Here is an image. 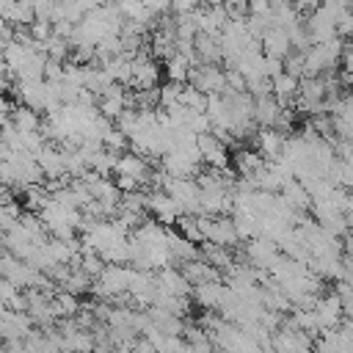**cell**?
I'll return each mask as SVG.
<instances>
[{"instance_id":"1","label":"cell","mask_w":353,"mask_h":353,"mask_svg":"<svg viewBox=\"0 0 353 353\" xmlns=\"http://www.w3.org/2000/svg\"><path fill=\"white\" fill-rule=\"evenodd\" d=\"M342 50H345V39H339V36L320 41V44H312L303 52V77H320V74L336 72Z\"/></svg>"},{"instance_id":"2","label":"cell","mask_w":353,"mask_h":353,"mask_svg":"<svg viewBox=\"0 0 353 353\" xmlns=\"http://www.w3.org/2000/svg\"><path fill=\"white\" fill-rule=\"evenodd\" d=\"M127 281H130V268L127 265H105L102 273L97 279H91V295L110 303L113 298L127 292Z\"/></svg>"},{"instance_id":"3","label":"cell","mask_w":353,"mask_h":353,"mask_svg":"<svg viewBox=\"0 0 353 353\" xmlns=\"http://www.w3.org/2000/svg\"><path fill=\"white\" fill-rule=\"evenodd\" d=\"M160 80V66L143 47L130 58V88H157Z\"/></svg>"},{"instance_id":"4","label":"cell","mask_w":353,"mask_h":353,"mask_svg":"<svg viewBox=\"0 0 353 353\" xmlns=\"http://www.w3.org/2000/svg\"><path fill=\"white\" fill-rule=\"evenodd\" d=\"M188 83L193 88H199L201 94H223L226 91L221 63H193L188 72Z\"/></svg>"},{"instance_id":"5","label":"cell","mask_w":353,"mask_h":353,"mask_svg":"<svg viewBox=\"0 0 353 353\" xmlns=\"http://www.w3.org/2000/svg\"><path fill=\"white\" fill-rule=\"evenodd\" d=\"M279 254H281V251H279V245H276L273 240H268V237H251V240H245L240 259H243L245 265L256 268V270H268V268L279 259Z\"/></svg>"},{"instance_id":"6","label":"cell","mask_w":353,"mask_h":353,"mask_svg":"<svg viewBox=\"0 0 353 353\" xmlns=\"http://www.w3.org/2000/svg\"><path fill=\"white\" fill-rule=\"evenodd\" d=\"M229 295H232V290L223 284V279L201 281V284H196V287L190 290L193 303H196L199 309H204V312H218V309L226 303Z\"/></svg>"},{"instance_id":"7","label":"cell","mask_w":353,"mask_h":353,"mask_svg":"<svg viewBox=\"0 0 353 353\" xmlns=\"http://www.w3.org/2000/svg\"><path fill=\"white\" fill-rule=\"evenodd\" d=\"M146 212H152V218L163 226H174L176 218L185 215L179 201L171 199L165 190H146Z\"/></svg>"},{"instance_id":"8","label":"cell","mask_w":353,"mask_h":353,"mask_svg":"<svg viewBox=\"0 0 353 353\" xmlns=\"http://www.w3.org/2000/svg\"><path fill=\"white\" fill-rule=\"evenodd\" d=\"M196 149L201 154V165L210 168H226L229 165V146L218 141L212 132H199L196 135Z\"/></svg>"},{"instance_id":"9","label":"cell","mask_w":353,"mask_h":353,"mask_svg":"<svg viewBox=\"0 0 353 353\" xmlns=\"http://www.w3.org/2000/svg\"><path fill=\"white\" fill-rule=\"evenodd\" d=\"M149 174H152V165L146 157L135 154V152H121L119 160H116V168H113V176H132L138 179V185L146 190L149 188Z\"/></svg>"},{"instance_id":"10","label":"cell","mask_w":353,"mask_h":353,"mask_svg":"<svg viewBox=\"0 0 353 353\" xmlns=\"http://www.w3.org/2000/svg\"><path fill=\"white\" fill-rule=\"evenodd\" d=\"M33 331V323L28 317V312H14L6 309L0 317V342H11V339H25Z\"/></svg>"},{"instance_id":"11","label":"cell","mask_w":353,"mask_h":353,"mask_svg":"<svg viewBox=\"0 0 353 353\" xmlns=\"http://www.w3.org/2000/svg\"><path fill=\"white\" fill-rule=\"evenodd\" d=\"M259 50H262V55H270V58H281V61H284V58L292 52V44H290L287 30L279 28V25H270V28L259 36Z\"/></svg>"},{"instance_id":"12","label":"cell","mask_w":353,"mask_h":353,"mask_svg":"<svg viewBox=\"0 0 353 353\" xmlns=\"http://www.w3.org/2000/svg\"><path fill=\"white\" fill-rule=\"evenodd\" d=\"M154 281H157V292H165V295H185V298H190V281L179 273V268H174V265H165V268H160L157 273H154Z\"/></svg>"},{"instance_id":"13","label":"cell","mask_w":353,"mask_h":353,"mask_svg":"<svg viewBox=\"0 0 353 353\" xmlns=\"http://www.w3.org/2000/svg\"><path fill=\"white\" fill-rule=\"evenodd\" d=\"M284 132L276 130V127H256L251 143L256 146V152L265 157V160H276L281 154V146H284Z\"/></svg>"},{"instance_id":"14","label":"cell","mask_w":353,"mask_h":353,"mask_svg":"<svg viewBox=\"0 0 353 353\" xmlns=\"http://www.w3.org/2000/svg\"><path fill=\"white\" fill-rule=\"evenodd\" d=\"M33 157H36V163H39L44 179H63V176H66V171H63V154H61V149H58L55 143L47 141ZM66 179H69V176H66Z\"/></svg>"},{"instance_id":"15","label":"cell","mask_w":353,"mask_h":353,"mask_svg":"<svg viewBox=\"0 0 353 353\" xmlns=\"http://www.w3.org/2000/svg\"><path fill=\"white\" fill-rule=\"evenodd\" d=\"M199 256H201L207 265H212L218 273L229 270V268L237 262V256H234V251H232L229 245H218V243H210V240H201Z\"/></svg>"},{"instance_id":"16","label":"cell","mask_w":353,"mask_h":353,"mask_svg":"<svg viewBox=\"0 0 353 353\" xmlns=\"http://www.w3.org/2000/svg\"><path fill=\"white\" fill-rule=\"evenodd\" d=\"M229 163H232V168H234L237 176H243V179H254L256 171L265 165V157H262L256 149H237L234 157H229Z\"/></svg>"},{"instance_id":"17","label":"cell","mask_w":353,"mask_h":353,"mask_svg":"<svg viewBox=\"0 0 353 353\" xmlns=\"http://www.w3.org/2000/svg\"><path fill=\"white\" fill-rule=\"evenodd\" d=\"M254 124L256 127H276L279 116H281V105L273 99V94H262L254 97Z\"/></svg>"},{"instance_id":"18","label":"cell","mask_w":353,"mask_h":353,"mask_svg":"<svg viewBox=\"0 0 353 353\" xmlns=\"http://www.w3.org/2000/svg\"><path fill=\"white\" fill-rule=\"evenodd\" d=\"M279 199H281L290 210H295V212H309V204H312L309 193L303 190V185H301L295 176L287 179V182L279 188Z\"/></svg>"},{"instance_id":"19","label":"cell","mask_w":353,"mask_h":353,"mask_svg":"<svg viewBox=\"0 0 353 353\" xmlns=\"http://www.w3.org/2000/svg\"><path fill=\"white\" fill-rule=\"evenodd\" d=\"M165 248H168V254H171V262H174V265H179V262H188V259H196V256H199V243H190L188 237H182V234L171 232V226H168V234H165Z\"/></svg>"},{"instance_id":"20","label":"cell","mask_w":353,"mask_h":353,"mask_svg":"<svg viewBox=\"0 0 353 353\" xmlns=\"http://www.w3.org/2000/svg\"><path fill=\"white\" fill-rule=\"evenodd\" d=\"M179 273L190 281V287H196V284H201V281H212V279H221V273L212 268V265H207L201 256H196V259H188V262H179Z\"/></svg>"},{"instance_id":"21","label":"cell","mask_w":353,"mask_h":353,"mask_svg":"<svg viewBox=\"0 0 353 353\" xmlns=\"http://www.w3.org/2000/svg\"><path fill=\"white\" fill-rule=\"evenodd\" d=\"M270 94H273V99H276L281 108H290L292 99H295V94H298V77H292V74H287V72L276 74V77L270 80Z\"/></svg>"},{"instance_id":"22","label":"cell","mask_w":353,"mask_h":353,"mask_svg":"<svg viewBox=\"0 0 353 353\" xmlns=\"http://www.w3.org/2000/svg\"><path fill=\"white\" fill-rule=\"evenodd\" d=\"M193 50H196L199 63H221V44H218V36L196 33V36H193Z\"/></svg>"},{"instance_id":"23","label":"cell","mask_w":353,"mask_h":353,"mask_svg":"<svg viewBox=\"0 0 353 353\" xmlns=\"http://www.w3.org/2000/svg\"><path fill=\"white\" fill-rule=\"evenodd\" d=\"M8 121L19 130V132H39V124H41V116L25 105H11V113H8Z\"/></svg>"},{"instance_id":"24","label":"cell","mask_w":353,"mask_h":353,"mask_svg":"<svg viewBox=\"0 0 353 353\" xmlns=\"http://www.w3.org/2000/svg\"><path fill=\"white\" fill-rule=\"evenodd\" d=\"M50 309H52V314H55L58 320H61V317H74L77 309H80V298L72 295V292H66V290H55V292L50 295Z\"/></svg>"},{"instance_id":"25","label":"cell","mask_w":353,"mask_h":353,"mask_svg":"<svg viewBox=\"0 0 353 353\" xmlns=\"http://www.w3.org/2000/svg\"><path fill=\"white\" fill-rule=\"evenodd\" d=\"M325 179L334 185V188H350V182H353V168H350V160H339V157H334L331 160V165L325 168Z\"/></svg>"},{"instance_id":"26","label":"cell","mask_w":353,"mask_h":353,"mask_svg":"<svg viewBox=\"0 0 353 353\" xmlns=\"http://www.w3.org/2000/svg\"><path fill=\"white\" fill-rule=\"evenodd\" d=\"M58 290H66V292H72V295H88L91 292V279L80 270V268H69V273H66V279L58 284Z\"/></svg>"},{"instance_id":"27","label":"cell","mask_w":353,"mask_h":353,"mask_svg":"<svg viewBox=\"0 0 353 353\" xmlns=\"http://www.w3.org/2000/svg\"><path fill=\"white\" fill-rule=\"evenodd\" d=\"M190 61L185 58V55H179V52H174L171 58H165V77L171 80V83H188V72H190Z\"/></svg>"},{"instance_id":"28","label":"cell","mask_w":353,"mask_h":353,"mask_svg":"<svg viewBox=\"0 0 353 353\" xmlns=\"http://www.w3.org/2000/svg\"><path fill=\"white\" fill-rule=\"evenodd\" d=\"M19 215H22V207H19L17 199L3 201V204H0V232H3V234L11 232V229L19 223Z\"/></svg>"},{"instance_id":"29","label":"cell","mask_w":353,"mask_h":353,"mask_svg":"<svg viewBox=\"0 0 353 353\" xmlns=\"http://www.w3.org/2000/svg\"><path fill=\"white\" fill-rule=\"evenodd\" d=\"M182 108H188V110H204V102H207V94H201L199 88H193L190 83H185L182 85V91H179V99H176Z\"/></svg>"},{"instance_id":"30","label":"cell","mask_w":353,"mask_h":353,"mask_svg":"<svg viewBox=\"0 0 353 353\" xmlns=\"http://www.w3.org/2000/svg\"><path fill=\"white\" fill-rule=\"evenodd\" d=\"M182 85H185V83H171V80H168L165 85H160V88H157V108H168V105H176Z\"/></svg>"},{"instance_id":"31","label":"cell","mask_w":353,"mask_h":353,"mask_svg":"<svg viewBox=\"0 0 353 353\" xmlns=\"http://www.w3.org/2000/svg\"><path fill=\"white\" fill-rule=\"evenodd\" d=\"M176 226H179V234L188 237L190 243H201V232H199V223H196V215H179L176 218Z\"/></svg>"},{"instance_id":"32","label":"cell","mask_w":353,"mask_h":353,"mask_svg":"<svg viewBox=\"0 0 353 353\" xmlns=\"http://www.w3.org/2000/svg\"><path fill=\"white\" fill-rule=\"evenodd\" d=\"M284 72L301 80V77H303V52H295V50H292V52L284 58Z\"/></svg>"},{"instance_id":"33","label":"cell","mask_w":353,"mask_h":353,"mask_svg":"<svg viewBox=\"0 0 353 353\" xmlns=\"http://www.w3.org/2000/svg\"><path fill=\"white\" fill-rule=\"evenodd\" d=\"M259 72L265 74V77H276V74H281L284 72V61L281 58H270V55H262V63H259Z\"/></svg>"},{"instance_id":"34","label":"cell","mask_w":353,"mask_h":353,"mask_svg":"<svg viewBox=\"0 0 353 353\" xmlns=\"http://www.w3.org/2000/svg\"><path fill=\"white\" fill-rule=\"evenodd\" d=\"M223 83L226 91H245V77L237 69H223Z\"/></svg>"},{"instance_id":"35","label":"cell","mask_w":353,"mask_h":353,"mask_svg":"<svg viewBox=\"0 0 353 353\" xmlns=\"http://www.w3.org/2000/svg\"><path fill=\"white\" fill-rule=\"evenodd\" d=\"M143 8H146L152 17H163V14H168V11H171L168 0H143Z\"/></svg>"},{"instance_id":"36","label":"cell","mask_w":353,"mask_h":353,"mask_svg":"<svg viewBox=\"0 0 353 353\" xmlns=\"http://www.w3.org/2000/svg\"><path fill=\"white\" fill-rule=\"evenodd\" d=\"M113 185L121 190V193H132V190H138L141 185H138V179H132V176H113Z\"/></svg>"},{"instance_id":"37","label":"cell","mask_w":353,"mask_h":353,"mask_svg":"<svg viewBox=\"0 0 353 353\" xmlns=\"http://www.w3.org/2000/svg\"><path fill=\"white\" fill-rule=\"evenodd\" d=\"M168 6L174 14H188V11L199 8V0H168Z\"/></svg>"},{"instance_id":"38","label":"cell","mask_w":353,"mask_h":353,"mask_svg":"<svg viewBox=\"0 0 353 353\" xmlns=\"http://www.w3.org/2000/svg\"><path fill=\"white\" fill-rule=\"evenodd\" d=\"M248 14H270V0H245Z\"/></svg>"},{"instance_id":"39","label":"cell","mask_w":353,"mask_h":353,"mask_svg":"<svg viewBox=\"0 0 353 353\" xmlns=\"http://www.w3.org/2000/svg\"><path fill=\"white\" fill-rule=\"evenodd\" d=\"M130 353H157L154 347H152V342L146 339V336H135V342H132V350Z\"/></svg>"},{"instance_id":"40","label":"cell","mask_w":353,"mask_h":353,"mask_svg":"<svg viewBox=\"0 0 353 353\" xmlns=\"http://www.w3.org/2000/svg\"><path fill=\"white\" fill-rule=\"evenodd\" d=\"M11 85V77H8V69H6V61H3V55H0V94L6 91Z\"/></svg>"},{"instance_id":"41","label":"cell","mask_w":353,"mask_h":353,"mask_svg":"<svg viewBox=\"0 0 353 353\" xmlns=\"http://www.w3.org/2000/svg\"><path fill=\"white\" fill-rule=\"evenodd\" d=\"M8 113H11V102H8V99L0 94V124L8 119Z\"/></svg>"},{"instance_id":"42","label":"cell","mask_w":353,"mask_h":353,"mask_svg":"<svg viewBox=\"0 0 353 353\" xmlns=\"http://www.w3.org/2000/svg\"><path fill=\"white\" fill-rule=\"evenodd\" d=\"M320 3H328V6H339V8H347L350 0H320Z\"/></svg>"}]
</instances>
